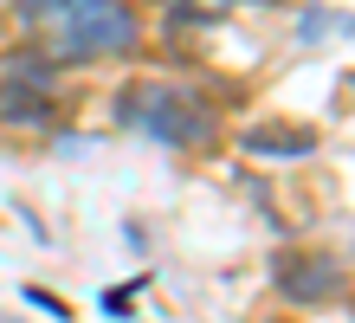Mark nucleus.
Wrapping results in <instances>:
<instances>
[{"label":"nucleus","instance_id":"7","mask_svg":"<svg viewBox=\"0 0 355 323\" xmlns=\"http://www.w3.org/2000/svg\"><path fill=\"white\" fill-rule=\"evenodd\" d=\"M26 297H33V304H39V310H52V317H71L65 304H58V297H46V291H39V285H26Z\"/></svg>","mask_w":355,"mask_h":323},{"label":"nucleus","instance_id":"6","mask_svg":"<svg viewBox=\"0 0 355 323\" xmlns=\"http://www.w3.org/2000/svg\"><path fill=\"white\" fill-rule=\"evenodd\" d=\"M175 19H226L233 13V0H162Z\"/></svg>","mask_w":355,"mask_h":323},{"label":"nucleus","instance_id":"4","mask_svg":"<svg viewBox=\"0 0 355 323\" xmlns=\"http://www.w3.org/2000/svg\"><path fill=\"white\" fill-rule=\"evenodd\" d=\"M271 285H278L284 304H343L349 265L336 252H284L278 265H271Z\"/></svg>","mask_w":355,"mask_h":323},{"label":"nucleus","instance_id":"2","mask_svg":"<svg viewBox=\"0 0 355 323\" xmlns=\"http://www.w3.org/2000/svg\"><path fill=\"white\" fill-rule=\"evenodd\" d=\"M116 123H130V129H142V136H155L168 149H200L220 129V117L207 110L187 84H162V78L130 84V91L116 97Z\"/></svg>","mask_w":355,"mask_h":323},{"label":"nucleus","instance_id":"5","mask_svg":"<svg viewBox=\"0 0 355 323\" xmlns=\"http://www.w3.org/2000/svg\"><path fill=\"white\" fill-rule=\"evenodd\" d=\"M245 149H252V156H317V136H310V129L259 123V129H245Z\"/></svg>","mask_w":355,"mask_h":323},{"label":"nucleus","instance_id":"1","mask_svg":"<svg viewBox=\"0 0 355 323\" xmlns=\"http://www.w3.org/2000/svg\"><path fill=\"white\" fill-rule=\"evenodd\" d=\"M19 26L33 33V52L52 65H91L136 46L142 19L130 0H19Z\"/></svg>","mask_w":355,"mask_h":323},{"label":"nucleus","instance_id":"3","mask_svg":"<svg viewBox=\"0 0 355 323\" xmlns=\"http://www.w3.org/2000/svg\"><path fill=\"white\" fill-rule=\"evenodd\" d=\"M58 117V72L46 52H7L0 58V123H52Z\"/></svg>","mask_w":355,"mask_h":323}]
</instances>
